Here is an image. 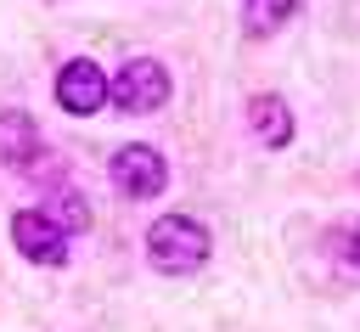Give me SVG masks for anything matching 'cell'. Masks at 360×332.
<instances>
[{"label":"cell","instance_id":"8992f818","mask_svg":"<svg viewBox=\"0 0 360 332\" xmlns=\"http://www.w3.org/2000/svg\"><path fill=\"white\" fill-rule=\"evenodd\" d=\"M39 152H45L39 124H34L28 113H0V163H6V169H28Z\"/></svg>","mask_w":360,"mask_h":332},{"label":"cell","instance_id":"5b68a950","mask_svg":"<svg viewBox=\"0 0 360 332\" xmlns=\"http://www.w3.org/2000/svg\"><path fill=\"white\" fill-rule=\"evenodd\" d=\"M101 101H107V79H101V68H96L90 56L62 62V73H56V107L73 113V118H90V113H101Z\"/></svg>","mask_w":360,"mask_h":332},{"label":"cell","instance_id":"277c9868","mask_svg":"<svg viewBox=\"0 0 360 332\" xmlns=\"http://www.w3.org/2000/svg\"><path fill=\"white\" fill-rule=\"evenodd\" d=\"M11 242H17V253L34 259V264H62V259H68V231H62L45 208L11 214Z\"/></svg>","mask_w":360,"mask_h":332},{"label":"cell","instance_id":"6da1fadb","mask_svg":"<svg viewBox=\"0 0 360 332\" xmlns=\"http://www.w3.org/2000/svg\"><path fill=\"white\" fill-rule=\"evenodd\" d=\"M146 253H152L158 270L186 276V270H197V264L208 259V231H202L191 214H163V219H152V231H146Z\"/></svg>","mask_w":360,"mask_h":332},{"label":"cell","instance_id":"3957f363","mask_svg":"<svg viewBox=\"0 0 360 332\" xmlns=\"http://www.w3.org/2000/svg\"><path fill=\"white\" fill-rule=\"evenodd\" d=\"M112 186H118V197H129V203L158 197V191L169 186V163H163V152L146 146V141L118 146V152H112Z\"/></svg>","mask_w":360,"mask_h":332},{"label":"cell","instance_id":"7a4b0ae2","mask_svg":"<svg viewBox=\"0 0 360 332\" xmlns=\"http://www.w3.org/2000/svg\"><path fill=\"white\" fill-rule=\"evenodd\" d=\"M107 96L118 101V113H158L169 101V68L152 56H129L118 68V79L107 84Z\"/></svg>","mask_w":360,"mask_h":332},{"label":"cell","instance_id":"52a82bcc","mask_svg":"<svg viewBox=\"0 0 360 332\" xmlns=\"http://www.w3.org/2000/svg\"><path fill=\"white\" fill-rule=\"evenodd\" d=\"M248 124H253V135L264 146H287L292 141V107L281 96H253L248 101Z\"/></svg>","mask_w":360,"mask_h":332},{"label":"cell","instance_id":"9c48e42d","mask_svg":"<svg viewBox=\"0 0 360 332\" xmlns=\"http://www.w3.org/2000/svg\"><path fill=\"white\" fill-rule=\"evenodd\" d=\"M45 214H51V219H56V225H62V231H68V236H73V231H84V225H90V203H84V197H79V191H56V197H51V208H45Z\"/></svg>","mask_w":360,"mask_h":332},{"label":"cell","instance_id":"ba28073f","mask_svg":"<svg viewBox=\"0 0 360 332\" xmlns=\"http://www.w3.org/2000/svg\"><path fill=\"white\" fill-rule=\"evenodd\" d=\"M292 11H298V0H248L242 6V23H248V34H276Z\"/></svg>","mask_w":360,"mask_h":332},{"label":"cell","instance_id":"30bf717a","mask_svg":"<svg viewBox=\"0 0 360 332\" xmlns=\"http://www.w3.org/2000/svg\"><path fill=\"white\" fill-rule=\"evenodd\" d=\"M343 253H349V264H354V270H360V225H354V231H349V242H343Z\"/></svg>","mask_w":360,"mask_h":332}]
</instances>
